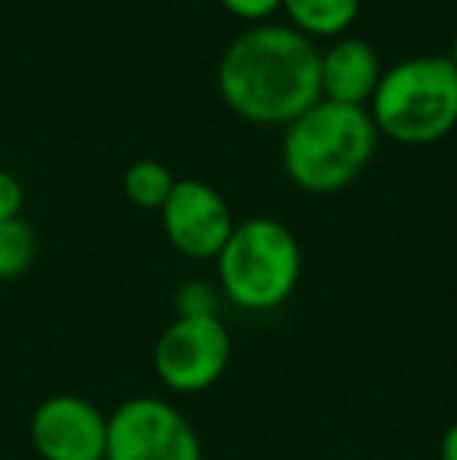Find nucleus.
Instances as JSON below:
<instances>
[{
    "label": "nucleus",
    "mask_w": 457,
    "mask_h": 460,
    "mask_svg": "<svg viewBox=\"0 0 457 460\" xmlns=\"http://www.w3.org/2000/svg\"><path fill=\"white\" fill-rule=\"evenodd\" d=\"M216 85L232 113L288 126L320 101V50L292 25H254L226 48Z\"/></svg>",
    "instance_id": "nucleus-1"
},
{
    "label": "nucleus",
    "mask_w": 457,
    "mask_h": 460,
    "mask_svg": "<svg viewBox=\"0 0 457 460\" xmlns=\"http://www.w3.org/2000/svg\"><path fill=\"white\" fill-rule=\"evenodd\" d=\"M376 126L364 107L320 97L286 126L282 166L288 179L311 194H332L351 185L376 151Z\"/></svg>",
    "instance_id": "nucleus-2"
},
{
    "label": "nucleus",
    "mask_w": 457,
    "mask_h": 460,
    "mask_svg": "<svg viewBox=\"0 0 457 460\" xmlns=\"http://www.w3.org/2000/svg\"><path fill=\"white\" fill-rule=\"evenodd\" d=\"M376 132L398 145H435L457 126V73L448 57H414L385 69L370 101Z\"/></svg>",
    "instance_id": "nucleus-3"
},
{
    "label": "nucleus",
    "mask_w": 457,
    "mask_h": 460,
    "mask_svg": "<svg viewBox=\"0 0 457 460\" xmlns=\"http://www.w3.org/2000/svg\"><path fill=\"white\" fill-rule=\"evenodd\" d=\"M301 263V244L286 223L273 217H250L235 223L229 242L223 244L216 276L223 295L235 307L267 314L294 295Z\"/></svg>",
    "instance_id": "nucleus-4"
},
{
    "label": "nucleus",
    "mask_w": 457,
    "mask_h": 460,
    "mask_svg": "<svg viewBox=\"0 0 457 460\" xmlns=\"http://www.w3.org/2000/svg\"><path fill=\"white\" fill-rule=\"evenodd\" d=\"M107 460H204V448L182 411L138 394L107 417Z\"/></svg>",
    "instance_id": "nucleus-5"
},
{
    "label": "nucleus",
    "mask_w": 457,
    "mask_h": 460,
    "mask_svg": "<svg viewBox=\"0 0 457 460\" xmlns=\"http://www.w3.org/2000/svg\"><path fill=\"white\" fill-rule=\"evenodd\" d=\"M232 360V335L216 314L176 316L154 348V373L170 392L201 394L223 379Z\"/></svg>",
    "instance_id": "nucleus-6"
},
{
    "label": "nucleus",
    "mask_w": 457,
    "mask_h": 460,
    "mask_svg": "<svg viewBox=\"0 0 457 460\" xmlns=\"http://www.w3.org/2000/svg\"><path fill=\"white\" fill-rule=\"evenodd\" d=\"M160 217L170 244L191 261H216L235 229L226 198L201 179H176Z\"/></svg>",
    "instance_id": "nucleus-7"
},
{
    "label": "nucleus",
    "mask_w": 457,
    "mask_h": 460,
    "mask_svg": "<svg viewBox=\"0 0 457 460\" xmlns=\"http://www.w3.org/2000/svg\"><path fill=\"white\" fill-rule=\"evenodd\" d=\"M29 436L41 460H104L107 417L79 394H54L31 413Z\"/></svg>",
    "instance_id": "nucleus-8"
},
{
    "label": "nucleus",
    "mask_w": 457,
    "mask_h": 460,
    "mask_svg": "<svg viewBox=\"0 0 457 460\" xmlns=\"http://www.w3.org/2000/svg\"><path fill=\"white\" fill-rule=\"evenodd\" d=\"M382 79L376 50L360 38H342L320 54V94L326 101L364 107L373 101Z\"/></svg>",
    "instance_id": "nucleus-9"
},
{
    "label": "nucleus",
    "mask_w": 457,
    "mask_h": 460,
    "mask_svg": "<svg viewBox=\"0 0 457 460\" xmlns=\"http://www.w3.org/2000/svg\"><path fill=\"white\" fill-rule=\"evenodd\" d=\"M282 10L292 19V29L313 38H336L360 13V0H282Z\"/></svg>",
    "instance_id": "nucleus-10"
},
{
    "label": "nucleus",
    "mask_w": 457,
    "mask_h": 460,
    "mask_svg": "<svg viewBox=\"0 0 457 460\" xmlns=\"http://www.w3.org/2000/svg\"><path fill=\"white\" fill-rule=\"evenodd\" d=\"M172 185H176V179L160 160H135L122 176V191L141 210H163Z\"/></svg>",
    "instance_id": "nucleus-11"
},
{
    "label": "nucleus",
    "mask_w": 457,
    "mask_h": 460,
    "mask_svg": "<svg viewBox=\"0 0 457 460\" xmlns=\"http://www.w3.org/2000/svg\"><path fill=\"white\" fill-rule=\"evenodd\" d=\"M35 254H38L35 229L22 217L0 223V282H10V279L29 273V267L35 263Z\"/></svg>",
    "instance_id": "nucleus-12"
},
{
    "label": "nucleus",
    "mask_w": 457,
    "mask_h": 460,
    "mask_svg": "<svg viewBox=\"0 0 457 460\" xmlns=\"http://www.w3.org/2000/svg\"><path fill=\"white\" fill-rule=\"evenodd\" d=\"M176 310L179 316H207L216 314V295L204 282H185L176 291Z\"/></svg>",
    "instance_id": "nucleus-13"
},
{
    "label": "nucleus",
    "mask_w": 457,
    "mask_h": 460,
    "mask_svg": "<svg viewBox=\"0 0 457 460\" xmlns=\"http://www.w3.org/2000/svg\"><path fill=\"white\" fill-rule=\"evenodd\" d=\"M22 204H25L22 182L13 172L0 170V223L22 217Z\"/></svg>",
    "instance_id": "nucleus-14"
},
{
    "label": "nucleus",
    "mask_w": 457,
    "mask_h": 460,
    "mask_svg": "<svg viewBox=\"0 0 457 460\" xmlns=\"http://www.w3.org/2000/svg\"><path fill=\"white\" fill-rule=\"evenodd\" d=\"M223 6L238 19H250V22H260L269 19L276 10H282V0H220Z\"/></svg>",
    "instance_id": "nucleus-15"
},
{
    "label": "nucleus",
    "mask_w": 457,
    "mask_h": 460,
    "mask_svg": "<svg viewBox=\"0 0 457 460\" xmlns=\"http://www.w3.org/2000/svg\"><path fill=\"white\" fill-rule=\"evenodd\" d=\"M439 457H442V460H457V420L445 429V436H442Z\"/></svg>",
    "instance_id": "nucleus-16"
},
{
    "label": "nucleus",
    "mask_w": 457,
    "mask_h": 460,
    "mask_svg": "<svg viewBox=\"0 0 457 460\" xmlns=\"http://www.w3.org/2000/svg\"><path fill=\"white\" fill-rule=\"evenodd\" d=\"M448 60H452V66H454V73H457V35H454V44H452V57H448Z\"/></svg>",
    "instance_id": "nucleus-17"
},
{
    "label": "nucleus",
    "mask_w": 457,
    "mask_h": 460,
    "mask_svg": "<svg viewBox=\"0 0 457 460\" xmlns=\"http://www.w3.org/2000/svg\"><path fill=\"white\" fill-rule=\"evenodd\" d=\"M104 460H107V457H104Z\"/></svg>",
    "instance_id": "nucleus-18"
}]
</instances>
